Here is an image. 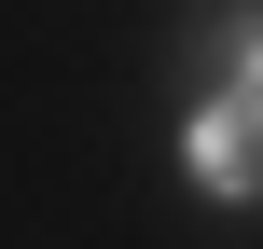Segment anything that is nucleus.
<instances>
[{
    "mask_svg": "<svg viewBox=\"0 0 263 249\" xmlns=\"http://www.w3.org/2000/svg\"><path fill=\"white\" fill-rule=\"evenodd\" d=\"M194 180H208V194H263V69H236V83L194 111Z\"/></svg>",
    "mask_w": 263,
    "mask_h": 249,
    "instance_id": "obj_1",
    "label": "nucleus"
}]
</instances>
